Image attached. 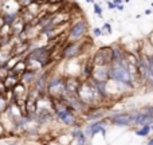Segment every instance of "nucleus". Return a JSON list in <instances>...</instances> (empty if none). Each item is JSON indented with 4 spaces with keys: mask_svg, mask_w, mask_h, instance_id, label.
<instances>
[{
    "mask_svg": "<svg viewBox=\"0 0 153 145\" xmlns=\"http://www.w3.org/2000/svg\"><path fill=\"white\" fill-rule=\"evenodd\" d=\"M134 135L141 138L149 137V135H151V125H144V126L137 128V129L134 130Z\"/></svg>",
    "mask_w": 153,
    "mask_h": 145,
    "instance_id": "19",
    "label": "nucleus"
},
{
    "mask_svg": "<svg viewBox=\"0 0 153 145\" xmlns=\"http://www.w3.org/2000/svg\"><path fill=\"white\" fill-rule=\"evenodd\" d=\"M110 81H114L117 83H121L124 86L129 87V89L134 90L132 82V77L126 69V65L121 63H113L110 65Z\"/></svg>",
    "mask_w": 153,
    "mask_h": 145,
    "instance_id": "5",
    "label": "nucleus"
},
{
    "mask_svg": "<svg viewBox=\"0 0 153 145\" xmlns=\"http://www.w3.org/2000/svg\"><path fill=\"white\" fill-rule=\"evenodd\" d=\"M124 8H125V5H124V4H121V5H117L116 10H118V11H124Z\"/></svg>",
    "mask_w": 153,
    "mask_h": 145,
    "instance_id": "31",
    "label": "nucleus"
},
{
    "mask_svg": "<svg viewBox=\"0 0 153 145\" xmlns=\"http://www.w3.org/2000/svg\"><path fill=\"white\" fill-rule=\"evenodd\" d=\"M66 83V95H78V90L82 85L79 77H65Z\"/></svg>",
    "mask_w": 153,
    "mask_h": 145,
    "instance_id": "12",
    "label": "nucleus"
},
{
    "mask_svg": "<svg viewBox=\"0 0 153 145\" xmlns=\"http://www.w3.org/2000/svg\"><path fill=\"white\" fill-rule=\"evenodd\" d=\"M0 15H1V7H0Z\"/></svg>",
    "mask_w": 153,
    "mask_h": 145,
    "instance_id": "37",
    "label": "nucleus"
},
{
    "mask_svg": "<svg viewBox=\"0 0 153 145\" xmlns=\"http://www.w3.org/2000/svg\"><path fill=\"white\" fill-rule=\"evenodd\" d=\"M47 145H61V143H59V141L56 140V138H53V140L48 141Z\"/></svg>",
    "mask_w": 153,
    "mask_h": 145,
    "instance_id": "29",
    "label": "nucleus"
},
{
    "mask_svg": "<svg viewBox=\"0 0 153 145\" xmlns=\"http://www.w3.org/2000/svg\"><path fill=\"white\" fill-rule=\"evenodd\" d=\"M26 58L36 61L38 63H40L45 69H47V67L53 63V53L48 50L47 46H39V47L31 48L30 53L26 55Z\"/></svg>",
    "mask_w": 153,
    "mask_h": 145,
    "instance_id": "7",
    "label": "nucleus"
},
{
    "mask_svg": "<svg viewBox=\"0 0 153 145\" xmlns=\"http://www.w3.org/2000/svg\"><path fill=\"white\" fill-rule=\"evenodd\" d=\"M141 110L145 112V113L149 116V118H151L152 121H153V105H152V103H149V105L143 106V108H141Z\"/></svg>",
    "mask_w": 153,
    "mask_h": 145,
    "instance_id": "21",
    "label": "nucleus"
},
{
    "mask_svg": "<svg viewBox=\"0 0 153 145\" xmlns=\"http://www.w3.org/2000/svg\"><path fill=\"white\" fill-rule=\"evenodd\" d=\"M89 42H91V40L87 36L85 39L79 40V42H66L63 45V47L61 48V58L65 62L81 58L83 54H86V51H87L86 45Z\"/></svg>",
    "mask_w": 153,
    "mask_h": 145,
    "instance_id": "1",
    "label": "nucleus"
},
{
    "mask_svg": "<svg viewBox=\"0 0 153 145\" xmlns=\"http://www.w3.org/2000/svg\"><path fill=\"white\" fill-rule=\"evenodd\" d=\"M16 1H18V4L20 5L23 10H26L28 5H31L32 3H34V0H16Z\"/></svg>",
    "mask_w": 153,
    "mask_h": 145,
    "instance_id": "24",
    "label": "nucleus"
},
{
    "mask_svg": "<svg viewBox=\"0 0 153 145\" xmlns=\"http://www.w3.org/2000/svg\"><path fill=\"white\" fill-rule=\"evenodd\" d=\"M93 36H94V38L103 36V34H102V30H101V27H94V28H93Z\"/></svg>",
    "mask_w": 153,
    "mask_h": 145,
    "instance_id": "25",
    "label": "nucleus"
},
{
    "mask_svg": "<svg viewBox=\"0 0 153 145\" xmlns=\"http://www.w3.org/2000/svg\"><path fill=\"white\" fill-rule=\"evenodd\" d=\"M1 7V13H20L23 8L18 4L16 0H7L4 4L0 5Z\"/></svg>",
    "mask_w": 153,
    "mask_h": 145,
    "instance_id": "14",
    "label": "nucleus"
},
{
    "mask_svg": "<svg viewBox=\"0 0 153 145\" xmlns=\"http://www.w3.org/2000/svg\"><path fill=\"white\" fill-rule=\"evenodd\" d=\"M20 82V78H19V75H15V74H12L10 71V74H8V77L3 81V83H4V86L7 87L8 90H12L13 87L16 86V85Z\"/></svg>",
    "mask_w": 153,
    "mask_h": 145,
    "instance_id": "17",
    "label": "nucleus"
},
{
    "mask_svg": "<svg viewBox=\"0 0 153 145\" xmlns=\"http://www.w3.org/2000/svg\"><path fill=\"white\" fill-rule=\"evenodd\" d=\"M109 124L117 128H130L133 126V110L110 112L106 117Z\"/></svg>",
    "mask_w": 153,
    "mask_h": 145,
    "instance_id": "6",
    "label": "nucleus"
},
{
    "mask_svg": "<svg viewBox=\"0 0 153 145\" xmlns=\"http://www.w3.org/2000/svg\"><path fill=\"white\" fill-rule=\"evenodd\" d=\"M36 75L38 74L36 73H34V71H31V70H26L23 74H20V82L23 85H26L27 87H31L32 85H34V82H35V79H36Z\"/></svg>",
    "mask_w": 153,
    "mask_h": 145,
    "instance_id": "16",
    "label": "nucleus"
},
{
    "mask_svg": "<svg viewBox=\"0 0 153 145\" xmlns=\"http://www.w3.org/2000/svg\"><path fill=\"white\" fill-rule=\"evenodd\" d=\"M98 1H100V0H98Z\"/></svg>",
    "mask_w": 153,
    "mask_h": 145,
    "instance_id": "38",
    "label": "nucleus"
},
{
    "mask_svg": "<svg viewBox=\"0 0 153 145\" xmlns=\"http://www.w3.org/2000/svg\"><path fill=\"white\" fill-rule=\"evenodd\" d=\"M146 145H153V136L148 138V143H146Z\"/></svg>",
    "mask_w": 153,
    "mask_h": 145,
    "instance_id": "32",
    "label": "nucleus"
},
{
    "mask_svg": "<svg viewBox=\"0 0 153 145\" xmlns=\"http://www.w3.org/2000/svg\"><path fill=\"white\" fill-rule=\"evenodd\" d=\"M78 97L83 103H86L89 108L91 106H101L102 105V100H101L100 94H98L97 89L91 85V82L87 79L83 81L78 90Z\"/></svg>",
    "mask_w": 153,
    "mask_h": 145,
    "instance_id": "3",
    "label": "nucleus"
},
{
    "mask_svg": "<svg viewBox=\"0 0 153 145\" xmlns=\"http://www.w3.org/2000/svg\"><path fill=\"white\" fill-rule=\"evenodd\" d=\"M26 70H27V65H26V61H24V58H23V59H20L12 69H11V73L20 77V74H23Z\"/></svg>",
    "mask_w": 153,
    "mask_h": 145,
    "instance_id": "18",
    "label": "nucleus"
},
{
    "mask_svg": "<svg viewBox=\"0 0 153 145\" xmlns=\"http://www.w3.org/2000/svg\"><path fill=\"white\" fill-rule=\"evenodd\" d=\"M89 31V22L85 18H79L70 23V28L66 34V42H79L85 39Z\"/></svg>",
    "mask_w": 153,
    "mask_h": 145,
    "instance_id": "4",
    "label": "nucleus"
},
{
    "mask_svg": "<svg viewBox=\"0 0 153 145\" xmlns=\"http://www.w3.org/2000/svg\"><path fill=\"white\" fill-rule=\"evenodd\" d=\"M91 79L106 83L110 79V66H94L91 73Z\"/></svg>",
    "mask_w": 153,
    "mask_h": 145,
    "instance_id": "11",
    "label": "nucleus"
},
{
    "mask_svg": "<svg viewBox=\"0 0 153 145\" xmlns=\"http://www.w3.org/2000/svg\"><path fill=\"white\" fill-rule=\"evenodd\" d=\"M108 125L109 121L108 120H100V121H94V122H87L85 124L83 130H85V135L89 140H93L95 136L101 135L103 138L106 137V133H108Z\"/></svg>",
    "mask_w": 153,
    "mask_h": 145,
    "instance_id": "9",
    "label": "nucleus"
},
{
    "mask_svg": "<svg viewBox=\"0 0 153 145\" xmlns=\"http://www.w3.org/2000/svg\"><path fill=\"white\" fill-rule=\"evenodd\" d=\"M93 10H94V13L98 16V18H102L103 16V10H102V7H101V4L94 3V4H93Z\"/></svg>",
    "mask_w": 153,
    "mask_h": 145,
    "instance_id": "22",
    "label": "nucleus"
},
{
    "mask_svg": "<svg viewBox=\"0 0 153 145\" xmlns=\"http://www.w3.org/2000/svg\"><path fill=\"white\" fill-rule=\"evenodd\" d=\"M151 124H153V121L149 118V116L145 112H143L141 109L133 110V126L140 128L144 126V125H151Z\"/></svg>",
    "mask_w": 153,
    "mask_h": 145,
    "instance_id": "13",
    "label": "nucleus"
},
{
    "mask_svg": "<svg viewBox=\"0 0 153 145\" xmlns=\"http://www.w3.org/2000/svg\"><path fill=\"white\" fill-rule=\"evenodd\" d=\"M122 1H124V3H129L130 0H122Z\"/></svg>",
    "mask_w": 153,
    "mask_h": 145,
    "instance_id": "36",
    "label": "nucleus"
},
{
    "mask_svg": "<svg viewBox=\"0 0 153 145\" xmlns=\"http://www.w3.org/2000/svg\"><path fill=\"white\" fill-rule=\"evenodd\" d=\"M85 1H86L87 4H94V3H95V0H85Z\"/></svg>",
    "mask_w": 153,
    "mask_h": 145,
    "instance_id": "33",
    "label": "nucleus"
},
{
    "mask_svg": "<svg viewBox=\"0 0 153 145\" xmlns=\"http://www.w3.org/2000/svg\"><path fill=\"white\" fill-rule=\"evenodd\" d=\"M94 66H110L113 63V48L111 46H102L95 48L91 54Z\"/></svg>",
    "mask_w": 153,
    "mask_h": 145,
    "instance_id": "8",
    "label": "nucleus"
},
{
    "mask_svg": "<svg viewBox=\"0 0 153 145\" xmlns=\"http://www.w3.org/2000/svg\"><path fill=\"white\" fill-rule=\"evenodd\" d=\"M111 1H113L114 4H116V7H117V5H121V4H124V1H122V0H111Z\"/></svg>",
    "mask_w": 153,
    "mask_h": 145,
    "instance_id": "30",
    "label": "nucleus"
},
{
    "mask_svg": "<svg viewBox=\"0 0 153 145\" xmlns=\"http://www.w3.org/2000/svg\"><path fill=\"white\" fill-rule=\"evenodd\" d=\"M145 58H146V62H148V66H149V69L153 71V54H149V55H145Z\"/></svg>",
    "mask_w": 153,
    "mask_h": 145,
    "instance_id": "27",
    "label": "nucleus"
},
{
    "mask_svg": "<svg viewBox=\"0 0 153 145\" xmlns=\"http://www.w3.org/2000/svg\"><path fill=\"white\" fill-rule=\"evenodd\" d=\"M66 0H47V5H56V7H59Z\"/></svg>",
    "mask_w": 153,
    "mask_h": 145,
    "instance_id": "26",
    "label": "nucleus"
},
{
    "mask_svg": "<svg viewBox=\"0 0 153 145\" xmlns=\"http://www.w3.org/2000/svg\"><path fill=\"white\" fill-rule=\"evenodd\" d=\"M5 1H7V0H0V5H1V4H4Z\"/></svg>",
    "mask_w": 153,
    "mask_h": 145,
    "instance_id": "35",
    "label": "nucleus"
},
{
    "mask_svg": "<svg viewBox=\"0 0 153 145\" xmlns=\"http://www.w3.org/2000/svg\"><path fill=\"white\" fill-rule=\"evenodd\" d=\"M152 13V10H145V15H151Z\"/></svg>",
    "mask_w": 153,
    "mask_h": 145,
    "instance_id": "34",
    "label": "nucleus"
},
{
    "mask_svg": "<svg viewBox=\"0 0 153 145\" xmlns=\"http://www.w3.org/2000/svg\"><path fill=\"white\" fill-rule=\"evenodd\" d=\"M12 93H13V98L16 100H26L27 95H28V87L26 85H23L22 82H19L15 87L12 89Z\"/></svg>",
    "mask_w": 153,
    "mask_h": 145,
    "instance_id": "15",
    "label": "nucleus"
},
{
    "mask_svg": "<svg viewBox=\"0 0 153 145\" xmlns=\"http://www.w3.org/2000/svg\"><path fill=\"white\" fill-rule=\"evenodd\" d=\"M101 30H102V34L103 35H105V34H109V35L113 34V28H111V24L110 23H105L102 27H101Z\"/></svg>",
    "mask_w": 153,
    "mask_h": 145,
    "instance_id": "23",
    "label": "nucleus"
},
{
    "mask_svg": "<svg viewBox=\"0 0 153 145\" xmlns=\"http://www.w3.org/2000/svg\"><path fill=\"white\" fill-rule=\"evenodd\" d=\"M109 108L108 106H91L89 108V110L82 116V120H83L85 124L87 122H94V121H100V120H105L106 117L109 116Z\"/></svg>",
    "mask_w": 153,
    "mask_h": 145,
    "instance_id": "10",
    "label": "nucleus"
},
{
    "mask_svg": "<svg viewBox=\"0 0 153 145\" xmlns=\"http://www.w3.org/2000/svg\"><path fill=\"white\" fill-rule=\"evenodd\" d=\"M1 18L5 26H12L13 22L19 18V13H1Z\"/></svg>",
    "mask_w": 153,
    "mask_h": 145,
    "instance_id": "20",
    "label": "nucleus"
},
{
    "mask_svg": "<svg viewBox=\"0 0 153 145\" xmlns=\"http://www.w3.org/2000/svg\"><path fill=\"white\" fill-rule=\"evenodd\" d=\"M47 95L53 100H59L66 95V83H65L63 73H55L54 70H51L47 82Z\"/></svg>",
    "mask_w": 153,
    "mask_h": 145,
    "instance_id": "2",
    "label": "nucleus"
},
{
    "mask_svg": "<svg viewBox=\"0 0 153 145\" xmlns=\"http://www.w3.org/2000/svg\"><path fill=\"white\" fill-rule=\"evenodd\" d=\"M106 7H108V10L109 11H113V10H116V4H114L111 0H108V3H106Z\"/></svg>",
    "mask_w": 153,
    "mask_h": 145,
    "instance_id": "28",
    "label": "nucleus"
}]
</instances>
